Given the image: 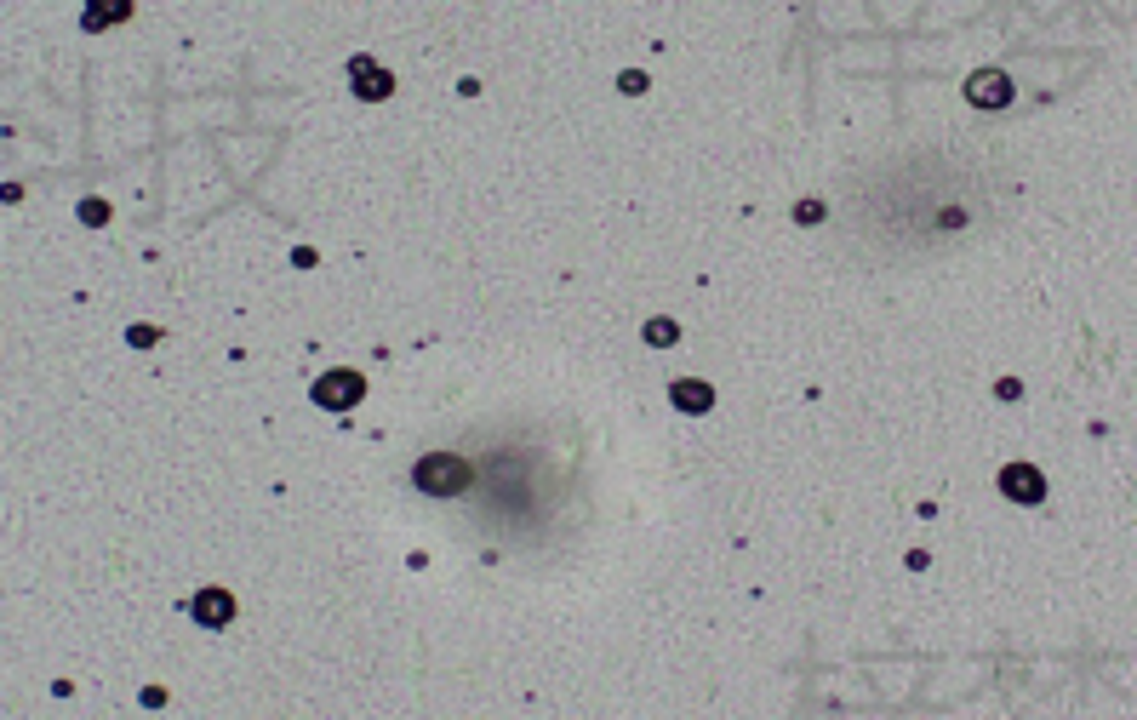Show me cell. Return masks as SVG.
<instances>
[{
	"label": "cell",
	"mask_w": 1137,
	"mask_h": 720,
	"mask_svg": "<svg viewBox=\"0 0 1137 720\" xmlns=\"http://www.w3.org/2000/svg\"><path fill=\"white\" fill-rule=\"evenodd\" d=\"M418 486H423V492H463V486H469V463L435 452V458L418 463Z\"/></svg>",
	"instance_id": "6da1fadb"
},
{
	"label": "cell",
	"mask_w": 1137,
	"mask_h": 720,
	"mask_svg": "<svg viewBox=\"0 0 1137 720\" xmlns=\"http://www.w3.org/2000/svg\"><path fill=\"white\" fill-rule=\"evenodd\" d=\"M1000 492L1012 503H1040L1046 498V475H1040L1035 463H1006V469H1000Z\"/></svg>",
	"instance_id": "7a4b0ae2"
},
{
	"label": "cell",
	"mask_w": 1137,
	"mask_h": 720,
	"mask_svg": "<svg viewBox=\"0 0 1137 720\" xmlns=\"http://www.w3.org/2000/svg\"><path fill=\"white\" fill-rule=\"evenodd\" d=\"M360 389H366L360 372H326V378L315 383V400L320 406H332V412H343V406H355L360 400Z\"/></svg>",
	"instance_id": "3957f363"
},
{
	"label": "cell",
	"mask_w": 1137,
	"mask_h": 720,
	"mask_svg": "<svg viewBox=\"0 0 1137 720\" xmlns=\"http://www.w3.org/2000/svg\"><path fill=\"white\" fill-rule=\"evenodd\" d=\"M966 98L978 103V109H1000V103H1012V80L1000 75V69H983V75L966 80Z\"/></svg>",
	"instance_id": "277c9868"
},
{
	"label": "cell",
	"mask_w": 1137,
	"mask_h": 720,
	"mask_svg": "<svg viewBox=\"0 0 1137 720\" xmlns=\"http://www.w3.org/2000/svg\"><path fill=\"white\" fill-rule=\"evenodd\" d=\"M195 618L218 629V623H229V618H235V600L223 595V589H200V595H195Z\"/></svg>",
	"instance_id": "5b68a950"
},
{
	"label": "cell",
	"mask_w": 1137,
	"mask_h": 720,
	"mask_svg": "<svg viewBox=\"0 0 1137 720\" xmlns=\"http://www.w3.org/2000/svg\"><path fill=\"white\" fill-rule=\"evenodd\" d=\"M355 86H360V98H389V75L372 69V63H355Z\"/></svg>",
	"instance_id": "8992f818"
},
{
	"label": "cell",
	"mask_w": 1137,
	"mask_h": 720,
	"mask_svg": "<svg viewBox=\"0 0 1137 720\" xmlns=\"http://www.w3.org/2000/svg\"><path fill=\"white\" fill-rule=\"evenodd\" d=\"M709 383H675V406H686V412H709Z\"/></svg>",
	"instance_id": "52a82bcc"
},
{
	"label": "cell",
	"mask_w": 1137,
	"mask_h": 720,
	"mask_svg": "<svg viewBox=\"0 0 1137 720\" xmlns=\"http://www.w3.org/2000/svg\"><path fill=\"white\" fill-rule=\"evenodd\" d=\"M646 338H652V343H669V338H675V326H669V320H652V326H646Z\"/></svg>",
	"instance_id": "ba28073f"
}]
</instances>
